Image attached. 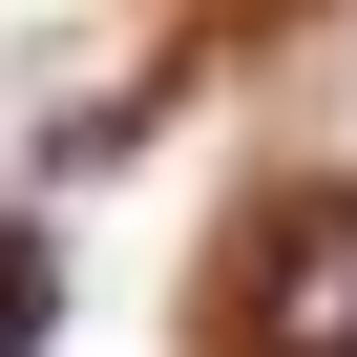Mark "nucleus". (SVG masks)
<instances>
[{"label": "nucleus", "instance_id": "obj_1", "mask_svg": "<svg viewBox=\"0 0 357 357\" xmlns=\"http://www.w3.org/2000/svg\"><path fill=\"white\" fill-rule=\"evenodd\" d=\"M231 357H357V190H294L231 273Z\"/></svg>", "mask_w": 357, "mask_h": 357}, {"label": "nucleus", "instance_id": "obj_2", "mask_svg": "<svg viewBox=\"0 0 357 357\" xmlns=\"http://www.w3.org/2000/svg\"><path fill=\"white\" fill-rule=\"evenodd\" d=\"M43 315H63V273H43V231H0V357H43Z\"/></svg>", "mask_w": 357, "mask_h": 357}]
</instances>
